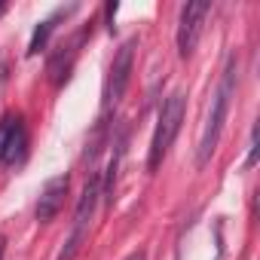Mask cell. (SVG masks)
Masks as SVG:
<instances>
[{
  "label": "cell",
  "instance_id": "obj_1",
  "mask_svg": "<svg viewBox=\"0 0 260 260\" xmlns=\"http://www.w3.org/2000/svg\"><path fill=\"white\" fill-rule=\"evenodd\" d=\"M236 74H239V64L236 58L226 61V71H223V80L211 98V107H208V116H205V128H202V138H199V150H196V162L205 166L220 141V128L226 122V113H230V101H233V92H236Z\"/></svg>",
  "mask_w": 260,
  "mask_h": 260
},
{
  "label": "cell",
  "instance_id": "obj_2",
  "mask_svg": "<svg viewBox=\"0 0 260 260\" xmlns=\"http://www.w3.org/2000/svg\"><path fill=\"white\" fill-rule=\"evenodd\" d=\"M181 119H184V92H172L162 107H159V119H156V128H153V141H150V153H147V172H156L178 135L181 128Z\"/></svg>",
  "mask_w": 260,
  "mask_h": 260
},
{
  "label": "cell",
  "instance_id": "obj_3",
  "mask_svg": "<svg viewBox=\"0 0 260 260\" xmlns=\"http://www.w3.org/2000/svg\"><path fill=\"white\" fill-rule=\"evenodd\" d=\"M135 49H138V37H128V40L119 46V52L113 55L110 74H107V83H104V110L116 107V104H119V98L125 95V89H128V80H132Z\"/></svg>",
  "mask_w": 260,
  "mask_h": 260
},
{
  "label": "cell",
  "instance_id": "obj_4",
  "mask_svg": "<svg viewBox=\"0 0 260 260\" xmlns=\"http://www.w3.org/2000/svg\"><path fill=\"white\" fill-rule=\"evenodd\" d=\"M211 13V4L208 0H193L181 10V22H178V52L187 58L193 55L199 37H202V25H205V16Z\"/></svg>",
  "mask_w": 260,
  "mask_h": 260
},
{
  "label": "cell",
  "instance_id": "obj_5",
  "mask_svg": "<svg viewBox=\"0 0 260 260\" xmlns=\"http://www.w3.org/2000/svg\"><path fill=\"white\" fill-rule=\"evenodd\" d=\"M92 28H83L80 34H74V37H68L64 43H58L55 46V52L49 55V61H46V71H49V80L55 83V86H61L64 80H68V74H71V68H74V58H77V52H80V43L86 40V34H89Z\"/></svg>",
  "mask_w": 260,
  "mask_h": 260
},
{
  "label": "cell",
  "instance_id": "obj_6",
  "mask_svg": "<svg viewBox=\"0 0 260 260\" xmlns=\"http://www.w3.org/2000/svg\"><path fill=\"white\" fill-rule=\"evenodd\" d=\"M68 175H55V178H49L46 184H43V190H40V199H37V220L40 223H49L58 211H61V205H64V196H68Z\"/></svg>",
  "mask_w": 260,
  "mask_h": 260
},
{
  "label": "cell",
  "instance_id": "obj_7",
  "mask_svg": "<svg viewBox=\"0 0 260 260\" xmlns=\"http://www.w3.org/2000/svg\"><path fill=\"white\" fill-rule=\"evenodd\" d=\"M98 196H101V178L92 175V178L86 181L83 196H80L77 211H74V223H77V226H86V220L92 217V211H95V205H98Z\"/></svg>",
  "mask_w": 260,
  "mask_h": 260
},
{
  "label": "cell",
  "instance_id": "obj_8",
  "mask_svg": "<svg viewBox=\"0 0 260 260\" xmlns=\"http://www.w3.org/2000/svg\"><path fill=\"white\" fill-rule=\"evenodd\" d=\"M25 147H28L25 125H22V119H16V122H13V128H10L7 147H4V153H0V166H13V162H19V159L25 156Z\"/></svg>",
  "mask_w": 260,
  "mask_h": 260
},
{
  "label": "cell",
  "instance_id": "obj_9",
  "mask_svg": "<svg viewBox=\"0 0 260 260\" xmlns=\"http://www.w3.org/2000/svg\"><path fill=\"white\" fill-rule=\"evenodd\" d=\"M55 19H58V13H55V16H49V19H43V22L34 28V37H31L28 55H40V52L46 49V43H49V34L55 31Z\"/></svg>",
  "mask_w": 260,
  "mask_h": 260
},
{
  "label": "cell",
  "instance_id": "obj_10",
  "mask_svg": "<svg viewBox=\"0 0 260 260\" xmlns=\"http://www.w3.org/2000/svg\"><path fill=\"white\" fill-rule=\"evenodd\" d=\"M119 156H122V141L116 144V153L110 156L107 172H104V184H101V196H104V202H113V184H116V172H119Z\"/></svg>",
  "mask_w": 260,
  "mask_h": 260
},
{
  "label": "cell",
  "instance_id": "obj_11",
  "mask_svg": "<svg viewBox=\"0 0 260 260\" xmlns=\"http://www.w3.org/2000/svg\"><path fill=\"white\" fill-rule=\"evenodd\" d=\"M80 242H83V226H77V230L71 233V239L64 242V248H61V254H58L55 260H74L77 251H80Z\"/></svg>",
  "mask_w": 260,
  "mask_h": 260
},
{
  "label": "cell",
  "instance_id": "obj_12",
  "mask_svg": "<svg viewBox=\"0 0 260 260\" xmlns=\"http://www.w3.org/2000/svg\"><path fill=\"white\" fill-rule=\"evenodd\" d=\"M257 153H260V147H257V128L251 132V147H248V159H245V169H251L254 162H257Z\"/></svg>",
  "mask_w": 260,
  "mask_h": 260
},
{
  "label": "cell",
  "instance_id": "obj_13",
  "mask_svg": "<svg viewBox=\"0 0 260 260\" xmlns=\"http://www.w3.org/2000/svg\"><path fill=\"white\" fill-rule=\"evenodd\" d=\"M13 122H16V119H4V122H0V153H4V147H7V138H10Z\"/></svg>",
  "mask_w": 260,
  "mask_h": 260
},
{
  "label": "cell",
  "instance_id": "obj_14",
  "mask_svg": "<svg viewBox=\"0 0 260 260\" xmlns=\"http://www.w3.org/2000/svg\"><path fill=\"white\" fill-rule=\"evenodd\" d=\"M116 10H119V4H116V0L104 7V16H107V31H110V34L116 31V25H113V16H116Z\"/></svg>",
  "mask_w": 260,
  "mask_h": 260
},
{
  "label": "cell",
  "instance_id": "obj_15",
  "mask_svg": "<svg viewBox=\"0 0 260 260\" xmlns=\"http://www.w3.org/2000/svg\"><path fill=\"white\" fill-rule=\"evenodd\" d=\"M4 254H7V236L0 233V260H4Z\"/></svg>",
  "mask_w": 260,
  "mask_h": 260
},
{
  "label": "cell",
  "instance_id": "obj_16",
  "mask_svg": "<svg viewBox=\"0 0 260 260\" xmlns=\"http://www.w3.org/2000/svg\"><path fill=\"white\" fill-rule=\"evenodd\" d=\"M125 260H147V257H144V254L138 251V254H132V257H125Z\"/></svg>",
  "mask_w": 260,
  "mask_h": 260
},
{
  "label": "cell",
  "instance_id": "obj_17",
  "mask_svg": "<svg viewBox=\"0 0 260 260\" xmlns=\"http://www.w3.org/2000/svg\"><path fill=\"white\" fill-rule=\"evenodd\" d=\"M4 10H7V4H0V13H4Z\"/></svg>",
  "mask_w": 260,
  "mask_h": 260
}]
</instances>
